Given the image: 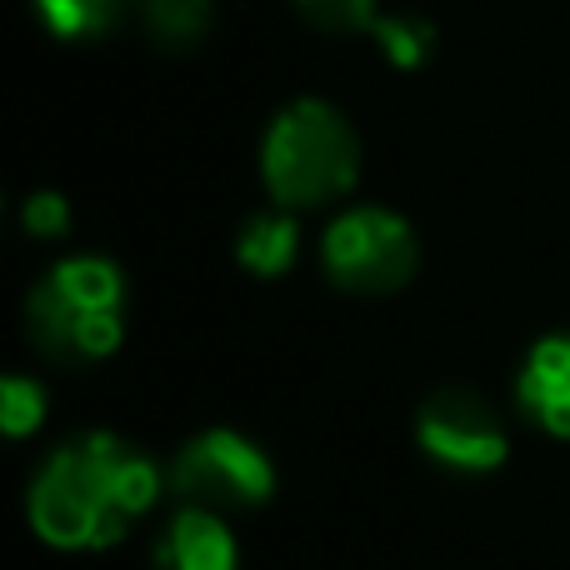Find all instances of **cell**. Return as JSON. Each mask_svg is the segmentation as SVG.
I'll use <instances>...</instances> for the list:
<instances>
[{"label": "cell", "instance_id": "cell-2", "mask_svg": "<svg viewBox=\"0 0 570 570\" xmlns=\"http://www.w3.org/2000/svg\"><path fill=\"white\" fill-rule=\"evenodd\" d=\"M26 335L50 365H100L126 341V276L106 256H66L26 295Z\"/></svg>", "mask_w": 570, "mask_h": 570}, {"label": "cell", "instance_id": "cell-1", "mask_svg": "<svg viewBox=\"0 0 570 570\" xmlns=\"http://www.w3.org/2000/svg\"><path fill=\"white\" fill-rule=\"evenodd\" d=\"M160 501V465L116 431H90L46 455L26 491L30 531L56 551H110Z\"/></svg>", "mask_w": 570, "mask_h": 570}, {"label": "cell", "instance_id": "cell-12", "mask_svg": "<svg viewBox=\"0 0 570 570\" xmlns=\"http://www.w3.org/2000/svg\"><path fill=\"white\" fill-rule=\"evenodd\" d=\"M46 411H50V395L36 375H6L0 381V425H6L10 441H26L46 425Z\"/></svg>", "mask_w": 570, "mask_h": 570}, {"label": "cell", "instance_id": "cell-7", "mask_svg": "<svg viewBox=\"0 0 570 570\" xmlns=\"http://www.w3.org/2000/svg\"><path fill=\"white\" fill-rule=\"evenodd\" d=\"M150 566L156 570H236L240 551L220 511L180 505L166 521V531L156 535V546H150Z\"/></svg>", "mask_w": 570, "mask_h": 570}, {"label": "cell", "instance_id": "cell-13", "mask_svg": "<svg viewBox=\"0 0 570 570\" xmlns=\"http://www.w3.org/2000/svg\"><path fill=\"white\" fill-rule=\"evenodd\" d=\"M311 26L331 30V36H375L381 30V10L375 0H295Z\"/></svg>", "mask_w": 570, "mask_h": 570}, {"label": "cell", "instance_id": "cell-6", "mask_svg": "<svg viewBox=\"0 0 570 570\" xmlns=\"http://www.w3.org/2000/svg\"><path fill=\"white\" fill-rule=\"evenodd\" d=\"M415 441L435 465L461 475H491L511 455V431L485 395L465 385H441L415 411Z\"/></svg>", "mask_w": 570, "mask_h": 570}, {"label": "cell", "instance_id": "cell-4", "mask_svg": "<svg viewBox=\"0 0 570 570\" xmlns=\"http://www.w3.org/2000/svg\"><path fill=\"white\" fill-rule=\"evenodd\" d=\"M321 261L331 285L351 295H391L411 285L421 266V240H415L411 220H401L385 206H355L325 226Z\"/></svg>", "mask_w": 570, "mask_h": 570}, {"label": "cell", "instance_id": "cell-5", "mask_svg": "<svg viewBox=\"0 0 570 570\" xmlns=\"http://www.w3.org/2000/svg\"><path fill=\"white\" fill-rule=\"evenodd\" d=\"M170 491L180 505H206V511H256L276 495V461L240 431H200L170 461Z\"/></svg>", "mask_w": 570, "mask_h": 570}, {"label": "cell", "instance_id": "cell-9", "mask_svg": "<svg viewBox=\"0 0 570 570\" xmlns=\"http://www.w3.org/2000/svg\"><path fill=\"white\" fill-rule=\"evenodd\" d=\"M301 256V226H295L291 210H266V216H250L240 226L236 240V261L261 281H276L295 266Z\"/></svg>", "mask_w": 570, "mask_h": 570}, {"label": "cell", "instance_id": "cell-14", "mask_svg": "<svg viewBox=\"0 0 570 570\" xmlns=\"http://www.w3.org/2000/svg\"><path fill=\"white\" fill-rule=\"evenodd\" d=\"M375 40H381V50L391 56V66H401V70L425 66L435 50V30L425 26L421 16H385L381 30H375Z\"/></svg>", "mask_w": 570, "mask_h": 570}, {"label": "cell", "instance_id": "cell-8", "mask_svg": "<svg viewBox=\"0 0 570 570\" xmlns=\"http://www.w3.org/2000/svg\"><path fill=\"white\" fill-rule=\"evenodd\" d=\"M521 411L556 441H570V335H546L531 345L515 381Z\"/></svg>", "mask_w": 570, "mask_h": 570}, {"label": "cell", "instance_id": "cell-10", "mask_svg": "<svg viewBox=\"0 0 570 570\" xmlns=\"http://www.w3.org/2000/svg\"><path fill=\"white\" fill-rule=\"evenodd\" d=\"M140 26L160 50H196L216 26L210 0H140Z\"/></svg>", "mask_w": 570, "mask_h": 570}, {"label": "cell", "instance_id": "cell-11", "mask_svg": "<svg viewBox=\"0 0 570 570\" xmlns=\"http://www.w3.org/2000/svg\"><path fill=\"white\" fill-rule=\"evenodd\" d=\"M36 10L60 40H96L126 16V0H36Z\"/></svg>", "mask_w": 570, "mask_h": 570}, {"label": "cell", "instance_id": "cell-15", "mask_svg": "<svg viewBox=\"0 0 570 570\" xmlns=\"http://www.w3.org/2000/svg\"><path fill=\"white\" fill-rule=\"evenodd\" d=\"M20 220H26V236L60 240L70 230V206H66V196H56V190H36V196L26 200V210H20Z\"/></svg>", "mask_w": 570, "mask_h": 570}, {"label": "cell", "instance_id": "cell-3", "mask_svg": "<svg viewBox=\"0 0 570 570\" xmlns=\"http://www.w3.org/2000/svg\"><path fill=\"white\" fill-rule=\"evenodd\" d=\"M261 176L281 210L331 206L361 176V140L325 100H291L266 130Z\"/></svg>", "mask_w": 570, "mask_h": 570}]
</instances>
